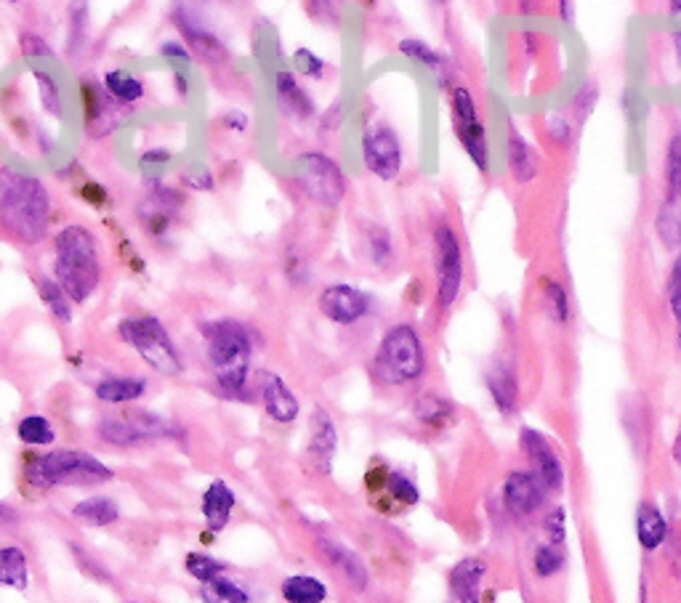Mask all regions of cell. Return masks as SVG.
Returning <instances> with one entry per match:
<instances>
[{"label":"cell","instance_id":"6da1fadb","mask_svg":"<svg viewBox=\"0 0 681 603\" xmlns=\"http://www.w3.org/2000/svg\"><path fill=\"white\" fill-rule=\"evenodd\" d=\"M51 194L38 176L0 168V224L25 244H38L49 231Z\"/></svg>","mask_w":681,"mask_h":603},{"label":"cell","instance_id":"7a4b0ae2","mask_svg":"<svg viewBox=\"0 0 681 603\" xmlns=\"http://www.w3.org/2000/svg\"><path fill=\"white\" fill-rule=\"evenodd\" d=\"M53 277L73 303H86L101 279L97 237L86 226H64L57 235Z\"/></svg>","mask_w":681,"mask_h":603},{"label":"cell","instance_id":"3957f363","mask_svg":"<svg viewBox=\"0 0 681 603\" xmlns=\"http://www.w3.org/2000/svg\"><path fill=\"white\" fill-rule=\"evenodd\" d=\"M208 340V364L213 369V378L232 397H240L250 369V332L240 322L221 319L202 327Z\"/></svg>","mask_w":681,"mask_h":603},{"label":"cell","instance_id":"277c9868","mask_svg":"<svg viewBox=\"0 0 681 603\" xmlns=\"http://www.w3.org/2000/svg\"><path fill=\"white\" fill-rule=\"evenodd\" d=\"M426 369V349L416 327L397 325L386 332L373 362L375 380L386 386L413 384Z\"/></svg>","mask_w":681,"mask_h":603},{"label":"cell","instance_id":"5b68a950","mask_svg":"<svg viewBox=\"0 0 681 603\" xmlns=\"http://www.w3.org/2000/svg\"><path fill=\"white\" fill-rule=\"evenodd\" d=\"M27 479L35 487L44 489L59 487V483H67V487H91V483L110 481L112 470L101 460L88 455V452L57 450L44 457L29 460Z\"/></svg>","mask_w":681,"mask_h":603},{"label":"cell","instance_id":"8992f818","mask_svg":"<svg viewBox=\"0 0 681 603\" xmlns=\"http://www.w3.org/2000/svg\"><path fill=\"white\" fill-rule=\"evenodd\" d=\"M117 332H121L125 343L134 346V349L139 351L141 360H145L154 373L160 375L182 373V360H178L176 346H173L169 330H165L160 319H154V316L123 319Z\"/></svg>","mask_w":681,"mask_h":603},{"label":"cell","instance_id":"52a82bcc","mask_svg":"<svg viewBox=\"0 0 681 603\" xmlns=\"http://www.w3.org/2000/svg\"><path fill=\"white\" fill-rule=\"evenodd\" d=\"M298 181H301L304 192L325 208L338 205L346 189L344 173L331 158L320 152H309L298 158Z\"/></svg>","mask_w":681,"mask_h":603},{"label":"cell","instance_id":"ba28073f","mask_svg":"<svg viewBox=\"0 0 681 603\" xmlns=\"http://www.w3.org/2000/svg\"><path fill=\"white\" fill-rule=\"evenodd\" d=\"M434 244H437V272L439 288L437 301L442 309H450L458 301L463 288V250L456 231L447 224H439L434 231Z\"/></svg>","mask_w":681,"mask_h":603},{"label":"cell","instance_id":"9c48e42d","mask_svg":"<svg viewBox=\"0 0 681 603\" xmlns=\"http://www.w3.org/2000/svg\"><path fill=\"white\" fill-rule=\"evenodd\" d=\"M453 128H456L458 141L466 149L471 160H474L476 168L487 171V136L485 125H482L480 115H476V106L471 93L466 88H456L453 91Z\"/></svg>","mask_w":681,"mask_h":603},{"label":"cell","instance_id":"30bf717a","mask_svg":"<svg viewBox=\"0 0 681 603\" xmlns=\"http://www.w3.org/2000/svg\"><path fill=\"white\" fill-rule=\"evenodd\" d=\"M519 444H522L524 455L530 460V474L543 483L548 494L559 492L565 487V465H561L559 455L554 452L552 441L541 431H535V428H524L519 434Z\"/></svg>","mask_w":681,"mask_h":603},{"label":"cell","instance_id":"8fae6325","mask_svg":"<svg viewBox=\"0 0 681 603\" xmlns=\"http://www.w3.org/2000/svg\"><path fill=\"white\" fill-rule=\"evenodd\" d=\"M362 154H366L368 171L384 181H392L403 171V145L389 125H375L373 130H368L366 141H362Z\"/></svg>","mask_w":681,"mask_h":603},{"label":"cell","instance_id":"7c38bea8","mask_svg":"<svg viewBox=\"0 0 681 603\" xmlns=\"http://www.w3.org/2000/svg\"><path fill=\"white\" fill-rule=\"evenodd\" d=\"M370 296L355 285H331L320 296V312L338 325H355L370 312Z\"/></svg>","mask_w":681,"mask_h":603},{"label":"cell","instance_id":"4fadbf2b","mask_svg":"<svg viewBox=\"0 0 681 603\" xmlns=\"http://www.w3.org/2000/svg\"><path fill=\"white\" fill-rule=\"evenodd\" d=\"M99 434L107 441H112V444L128 447L139 444V441L149 439V436L171 434V426H165L154 415H112L107 420H101Z\"/></svg>","mask_w":681,"mask_h":603},{"label":"cell","instance_id":"5bb4252c","mask_svg":"<svg viewBox=\"0 0 681 603\" xmlns=\"http://www.w3.org/2000/svg\"><path fill=\"white\" fill-rule=\"evenodd\" d=\"M546 489L530 470H511L504 483V505L513 518L533 516L546 500Z\"/></svg>","mask_w":681,"mask_h":603},{"label":"cell","instance_id":"9a60e30c","mask_svg":"<svg viewBox=\"0 0 681 603\" xmlns=\"http://www.w3.org/2000/svg\"><path fill=\"white\" fill-rule=\"evenodd\" d=\"M487 577V564L482 558H463L450 571V603H482L480 590Z\"/></svg>","mask_w":681,"mask_h":603},{"label":"cell","instance_id":"2e32d148","mask_svg":"<svg viewBox=\"0 0 681 603\" xmlns=\"http://www.w3.org/2000/svg\"><path fill=\"white\" fill-rule=\"evenodd\" d=\"M261 399H264L267 415L277 423H293L298 417V410H301L285 380L274 373H264V378H261Z\"/></svg>","mask_w":681,"mask_h":603},{"label":"cell","instance_id":"e0dca14e","mask_svg":"<svg viewBox=\"0 0 681 603\" xmlns=\"http://www.w3.org/2000/svg\"><path fill=\"white\" fill-rule=\"evenodd\" d=\"M336 447H338V434L336 426H333L331 417L322 410L314 412L312 420V441H309V457L322 474L333 468V457H336Z\"/></svg>","mask_w":681,"mask_h":603},{"label":"cell","instance_id":"ac0fdd59","mask_svg":"<svg viewBox=\"0 0 681 603\" xmlns=\"http://www.w3.org/2000/svg\"><path fill=\"white\" fill-rule=\"evenodd\" d=\"M235 492L226 487V481L216 479L211 487L202 494V516H206V524L211 531H221L230 524L232 511H235Z\"/></svg>","mask_w":681,"mask_h":603},{"label":"cell","instance_id":"d6986e66","mask_svg":"<svg viewBox=\"0 0 681 603\" xmlns=\"http://www.w3.org/2000/svg\"><path fill=\"white\" fill-rule=\"evenodd\" d=\"M320 551L325 553V558L331 561L333 566H336V569L340 571V575H344V579L351 585V588L355 590L368 588V569H366V564L360 561V555L351 553L349 548L338 545V542L325 540V537L320 540Z\"/></svg>","mask_w":681,"mask_h":603},{"label":"cell","instance_id":"ffe728a7","mask_svg":"<svg viewBox=\"0 0 681 603\" xmlns=\"http://www.w3.org/2000/svg\"><path fill=\"white\" fill-rule=\"evenodd\" d=\"M636 537L644 551H657L668 540V522L663 511L649 500H644L636 511Z\"/></svg>","mask_w":681,"mask_h":603},{"label":"cell","instance_id":"44dd1931","mask_svg":"<svg viewBox=\"0 0 681 603\" xmlns=\"http://www.w3.org/2000/svg\"><path fill=\"white\" fill-rule=\"evenodd\" d=\"M487 391L493 397L495 407L500 410V415H513L519 402V384L517 375L506 364H495L487 373Z\"/></svg>","mask_w":681,"mask_h":603},{"label":"cell","instance_id":"7402d4cb","mask_svg":"<svg viewBox=\"0 0 681 603\" xmlns=\"http://www.w3.org/2000/svg\"><path fill=\"white\" fill-rule=\"evenodd\" d=\"M280 593L288 603H325L327 585L312 575H293L283 579Z\"/></svg>","mask_w":681,"mask_h":603},{"label":"cell","instance_id":"603a6c76","mask_svg":"<svg viewBox=\"0 0 681 603\" xmlns=\"http://www.w3.org/2000/svg\"><path fill=\"white\" fill-rule=\"evenodd\" d=\"M73 516L88 527H110L121 518V507L110 498H88L73 507Z\"/></svg>","mask_w":681,"mask_h":603},{"label":"cell","instance_id":"cb8c5ba5","mask_svg":"<svg viewBox=\"0 0 681 603\" xmlns=\"http://www.w3.org/2000/svg\"><path fill=\"white\" fill-rule=\"evenodd\" d=\"M145 378H107L97 386V397L107 404H125L145 397Z\"/></svg>","mask_w":681,"mask_h":603},{"label":"cell","instance_id":"d4e9b609","mask_svg":"<svg viewBox=\"0 0 681 603\" xmlns=\"http://www.w3.org/2000/svg\"><path fill=\"white\" fill-rule=\"evenodd\" d=\"M0 585L14 590H27V555L20 548H0Z\"/></svg>","mask_w":681,"mask_h":603},{"label":"cell","instance_id":"484cf974","mask_svg":"<svg viewBox=\"0 0 681 603\" xmlns=\"http://www.w3.org/2000/svg\"><path fill=\"white\" fill-rule=\"evenodd\" d=\"M509 165H511L513 178H517L519 184L533 181V178L537 176V163H535L533 149L528 147V141H524L519 134H511V141H509Z\"/></svg>","mask_w":681,"mask_h":603},{"label":"cell","instance_id":"4316f807","mask_svg":"<svg viewBox=\"0 0 681 603\" xmlns=\"http://www.w3.org/2000/svg\"><path fill=\"white\" fill-rule=\"evenodd\" d=\"M657 237L668 250L681 248V200H666L657 213Z\"/></svg>","mask_w":681,"mask_h":603},{"label":"cell","instance_id":"83f0119b","mask_svg":"<svg viewBox=\"0 0 681 603\" xmlns=\"http://www.w3.org/2000/svg\"><path fill=\"white\" fill-rule=\"evenodd\" d=\"M104 86H107V91L112 93V99L123 101V104H131V101H139L141 97H145V86H141L139 77L123 73V70H112V73H107Z\"/></svg>","mask_w":681,"mask_h":603},{"label":"cell","instance_id":"f1b7e54d","mask_svg":"<svg viewBox=\"0 0 681 603\" xmlns=\"http://www.w3.org/2000/svg\"><path fill=\"white\" fill-rule=\"evenodd\" d=\"M200 595H202V603H250L245 588H240L235 579H226V577H216V579H211V582L202 585Z\"/></svg>","mask_w":681,"mask_h":603},{"label":"cell","instance_id":"f546056e","mask_svg":"<svg viewBox=\"0 0 681 603\" xmlns=\"http://www.w3.org/2000/svg\"><path fill=\"white\" fill-rule=\"evenodd\" d=\"M176 22H178V27H182L184 33H187V40L195 46V51H200L202 56H208V59H221V56H224V49H221V43H219L216 38H213L211 33H208V29H202L200 25H195L193 20H184L182 14H176Z\"/></svg>","mask_w":681,"mask_h":603},{"label":"cell","instance_id":"4dcf8cb0","mask_svg":"<svg viewBox=\"0 0 681 603\" xmlns=\"http://www.w3.org/2000/svg\"><path fill=\"white\" fill-rule=\"evenodd\" d=\"M16 436H20V439L29 447H44L57 439L49 417H44V415H27L25 420L20 423V428H16Z\"/></svg>","mask_w":681,"mask_h":603},{"label":"cell","instance_id":"1f68e13d","mask_svg":"<svg viewBox=\"0 0 681 603\" xmlns=\"http://www.w3.org/2000/svg\"><path fill=\"white\" fill-rule=\"evenodd\" d=\"M38 296H40V301H44L46 306L51 309L57 319H62V322L73 319V312H70L67 296H64V290L59 288L57 279H49V277L38 279Z\"/></svg>","mask_w":681,"mask_h":603},{"label":"cell","instance_id":"d6a6232c","mask_svg":"<svg viewBox=\"0 0 681 603\" xmlns=\"http://www.w3.org/2000/svg\"><path fill=\"white\" fill-rule=\"evenodd\" d=\"M561 566H565V553H561L559 545H552V542H546V545H537L535 553H533V569L535 575L541 579H548L554 575H559Z\"/></svg>","mask_w":681,"mask_h":603},{"label":"cell","instance_id":"836d02e7","mask_svg":"<svg viewBox=\"0 0 681 603\" xmlns=\"http://www.w3.org/2000/svg\"><path fill=\"white\" fill-rule=\"evenodd\" d=\"M416 415L418 420L429 423V426H442L447 417H453V404L442 397H434V393H426V397L418 399Z\"/></svg>","mask_w":681,"mask_h":603},{"label":"cell","instance_id":"e575fe53","mask_svg":"<svg viewBox=\"0 0 681 603\" xmlns=\"http://www.w3.org/2000/svg\"><path fill=\"white\" fill-rule=\"evenodd\" d=\"M668 200H681V136H673L666 149Z\"/></svg>","mask_w":681,"mask_h":603},{"label":"cell","instance_id":"d590c367","mask_svg":"<svg viewBox=\"0 0 681 603\" xmlns=\"http://www.w3.org/2000/svg\"><path fill=\"white\" fill-rule=\"evenodd\" d=\"M399 51H403L405 56L413 59V62L426 64V67L432 70V73H437V75L447 73L445 59H442L439 53H434L432 49H429V46L423 43V40H403V43H399Z\"/></svg>","mask_w":681,"mask_h":603},{"label":"cell","instance_id":"8d00e7d4","mask_svg":"<svg viewBox=\"0 0 681 603\" xmlns=\"http://www.w3.org/2000/svg\"><path fill=\"white\" fill-rule=\"evenodd\" d=\"M184 564H187L189 575H193L195 579H200L202 585L211 582V579L221 577V575H224V569H226V566L221 564V561L211 558V555H206V553H189Z\"/></svg>","mask_w":681,"mask_h":603},{"label":"cell","instance_id":"74e56055","mask_svg":"<svg viewBox=\"0 0 681 603\" xmlns=\"http://www.w3.org/2000/svg\"><path fill=\"white\" fill-rule=\"evenodd\" d=\"M277 91L280 97H283V101H288V104L293 106V110H298L301 115H307V112H312V104L307 101V93L298 88L296 77H293L290 73H280L277 75Z\"/></svg>","mask_w":681,"mask_h":603},{"label":"cell","instance_id":"f35d334b","mask_svg":"<svg viewBox=\"0 0 681 603\" xmlns=\"http://www.w3.org/2000/svg\"><path fill=\"white\" fill-rule=\"evenodd\" d=\"M543 298H546V306H548V312H552L554 319L557 322L570 319V301H567V292L559 282H554V279H546V282H543Z\"/></svg>","mask_w":681,"mask_h":603},{"label":"cell","instance_id":"ab89813d","mask_svg":"<svg viewBox=\"0 0 681 603\" xmlns=\"http://www.w3.org/2000/svg\"><path fill=\"white\" fill-rule=\"evenodd\" d=\"M386 487H389L392 498L405 505H416L418 500H421V492H418L416 483L410 481L405 474H399V470H392V474L386 476Z\"/></svg>","mask_w":681,"mask_h":603},{"label":"cell","instance_id":"60d3db41","mask_svg":"<svg viewBox=\"0 0 681 603\" xmlns=\"http://www.w3.org/2000/svg\"><path fill=\"white\" fill-rule=\"evenodd\" d=\"M543 529H546L548 535V542L552 545H565L567 540V511L565 507H554L552 513L546 516V522H543Z\"/></svg>","mask_w":681,"mask_h":603},{"label":"cell","instance_id":"b9f144b4","mask_svg":"<svg viewBox=\"0 0 681 603\" xmlns=\"http://www.w3.org/2000/svg\"><path fill=\"white\" fill-rule=\"evenodd\" d=\"M35 77H38L44 110L51 112V115H59V112H62V101H59V86L53 83V77L49 73H35Z\"/></svg>","mask_w":681,"mask_h":603},{"label":"cell","instance_id":"7bdbcfd3","mask_svg":"<svg viewBox=\"0 0 681 603\" xmlns=\"http://www.w3.org/2000/svg\"><path fill=\"white\" fill-rule=\"evenodd\" d=\"M293 62H296L298 73L307 75V77H320L322 70H325L322 59L314 56V53L307 51V49H298L296 56H293Z\"/></svg>","mask_w":681,"mask_h":603},{"label":"cell","instance_id":"ee69618b","mask_svg":"<svg viewBox=\"0 0 681 603\" xmlns=\"http://www.w3.org/2000/svg\"><path fill=\"white\" fill-rule=\"evenodd\" d=\"M370 255H373L375 264H386L392 255V240L384 229H373L370 235Z\"/></svg>","mask_w":681,"mask_h":603},{"label":"cell","instance_id":"f6af8a7d","mask_svg":"<svg viewBox=\"0 0 681 603\" xmlns=\"http://www.w3.org/2000/svg\"><path fill=\"white\" fill-rule=\"evenodd\" d=\"M668 564H671L673 577L681 582V535L679 531H673L671 535V545H668Z\"/></svg>","mask_w":681,"mask_h":603},{"label":"cell","instance_id":"bcb514c9","mask_svg":"<svg viewBox=\"0 0 681 603\" xmlns=\"http://www.w3.org/2000/svg\"><path fill=\"white\" fill-rule=\"evenodd\" d=\"M163 53H165V59H169V62H178V64H189V59H193L178 43H165Z\"/></svg>","mask_w":681,"mask_h":603},{"label":"cell","instance_id":"7dc6e473","mask_svg":"<svg viewBox=\"0 0 681 603\" xmlns=\"http://www.w3.org/2000/svg\"><path fill=\"white\" fill-rule=\"evenodd\" d=\"M668 292H671V296H679L681 292V253L677 255V261H673L671 277H668Z\"/></svg>","mask_w":681,"mask_h":603},{"label":"cell","instance_id":"c3c4849f","mask_svg":"<svg viewBox=\"0 0 681 603\" xmlns=\"http://www.w3.org/2000/svg\"><path fill=\"white\" fill-rule=\"evenodd\" d=\"M226 125H230V128L245 130L248 128V117L240 115V112H232V115H226Z\"/></svg>","mask_w":681,"mask_h":603},{"label":"cell","instance_id":"681fc988","mask_svg":"<svg viewBox=\"0 0 681 603\" xmlns=\"http://www.w3.org/2000/svg\"><path fill=\"white\" fill-rule=\"evenodd\" d=\"M673 46H677V56H679V67H681V29L673 33Z\"/></svg>","mask_w":681,"mask_h":603},{"label":"cell","instance_id":"f907efd6","mask_svg":"<svg viewBox=\"0 0 681 603\" xmlns=\"http://www.w3.org/2000/svg\"><path fill=\"white\" fill-rule=\"evenodd\" d=\"M673 457H677V463L681 465V434H679L677 444H673Z\"/></svg>","mask_w":681,"mask_h":603},{"label":"cell","instance_id":"816d5d0a","mask_svg":"<svg viewBox=\"0 0 681 603\" xmlns=\"http://www.w3.org/2000/svg\"><path fill=\"white\" fill-rule=\"evenodd\" d=\"M0 518H14V511H11V507H5V505H0Z\"/></svg>","mask_w":681,"mask_h":603},{"label":"cell","instance_id":"f5cc1de1","mask_svg":"<svg viewBox=\"0 0 681 603\" xmlns=\"http://www.w3.org/2000/svg\"><path fill=\"white\" fill-rule=\"evenodd\" d=\"M668 11H671V14H677V16H681V0H677V3H671V5H668Z\"/></svg>","mask_w":681,"mask_h":603},{"label":"cell","instance_id":"db71d44e","mask_svg":"<svg viewBox=\"0 0 681 603\" xmlns=\"http://www.w3.org/2000/svg\"><path fill=\"white\" fill-rule=\"evenodd\" d=\"M679 322V346H681V319H677Z\"/></svg>","mask_w":681,"mask_h":603}]
</instances>
